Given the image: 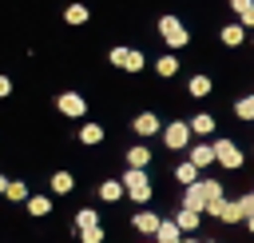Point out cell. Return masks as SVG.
<instances>
[{"label": "cell", "mask_w": 254, "mask_h": 243, "mask_svg": "<svg viewBox=\"0 0 254 243\" xmlns=\"http://www.w3.org/2000/svg\"><path fill=\"white\" fill-rule=\"evenodd\" d=\"M190 131H194V135H210V131H214V116H206V112L194 116V120H190Z\"/></svg>", "instance_id": "20"}, {"label": "cell", "mask_w": 254, "mask_h": 243, "mask_svg": "<svg viewBox=\"0 0 254 243\" xmlns=\"http://www.w3.org/2000/svg\"><path fill=\"white\" fill-rule=\"evenodd\" d=\"M79 143H87V147H91V143H103V127H99V123H83V127H79Z\"/></svg>", "instance_id": "18"}, {"label": "cell", "mask_w": 254, "mask_h": 243, "mask_svg": "<svg viewBox=\"0 0 254 243\" xmlns=\"http://www.w3.org/2000/svg\"><path fill=\"white\" fill-rule=\"evenodd\" d=\"M4 96H12V80H8V76H0V100H4Z\"/></svg>", "instance_id": "30"}, {"label": "cell", "mask_w": 254, "mask_h": 243, "mask_svg": "<svg viewBox=\"0 0 254 243\" xmlns=\"http://www.w3.org/2000/svg\"><path fill=\"white\" fill-rule=\"evenodd\" d=\"M147 163H151V147H143V143H139V147H131V151H127V167L143 171Z\"/></svg>", "instance_id": "13"}, {"label": "cell", "mask_w": 254, "mask_h": 243, "mask_svg": "<svg viewBox=\"0 0 254 243\" xmlns=\"http://www.w3.org/2000/svg\"><path fill=\"white\" fill-rule=\"evenodd\" d=\"M83 227H99V215L91 207H79L75 211V231H83Z\"/></svg>", "instance_id": "23"}, {"label": "cell", "mask_w": 254, "mask_h": 243, "mask_svg": "<svg viewBox=\"0 0 254 243\" xmlns=\"http://www.w3.org/2000/svg\"><path fill=\"white\" fill-rule=\"evenodd\" d=\"M190 163H194V167L218 163V159H214V143H198V147H190Z\"/></svg>", "instance_id": "11"}, {"label": "cell", "mask_w": 254, "mask_h": 243, "mask_svg": "<svg viewBox=\"0 0 254 243\" xmlns=\"http://www.w3.org/2000/svg\"><path fill=\"white\" fill-rule=\"evenodd\" d=\"M159 36H163V40H167V44H171V48H183V44H187V40H190V36H187V28H183V20H179V16H163V20H159Z\"/></svg>", "instance_id": "2"}, {"label": "cell", "mask_w": 254, "mask_h": 243, "mask_svg": "<svg viewBox=\"0 0 254 243\" xmlns=\"http://www.w3.org/2000/svg\"><path fill=\"white\" fill-rule=\"evenodd\" d=\"M175 223H179V231H194V227H198V211H187V207H183V211L175 215Z\"/></svg>", "instance_id": "25"}, {"label": "cell", "mask_w": 254, "mask_h": 243, "mask_svg": "<svg viewBox=\"0 0 254 243\" xmlns=\"http://www.w3.org/2000/svg\"><path fill=\"white\" fill-rule=\"evenodd\" d=\"M71 187H75V175H71V171H56V175H52V191H56V195H67Z\"/></svg>", "instance_id": "17"}, {"label": "cell", "mask_w": 254, "mask_h": 243, "mask_svg": "<svg viewBox=\"0 0 254 243\" xmlns=\"http://www.w3.org/2000/svg\"><path fill=\"white\" fill-rule=\"evenodd\" d=\"M250 195H254V191H250Z\"/></svg>", "instance_id": "34"}, {"label": "cell", "mask_w": 254, "mask_h": 243, "mask_svg": "<svg viewBox=\"0 0 254 243\" xmlns=\"http://www.w3.org/2000/svg\"><path fill=\"white\" fill-rule=\"evenodd\" d=\"M238 24H242V28H254V4H250V8L238 16Z\"/></svg>", "instance_id": "29"}, {"label": "cell", "mask_w": 254, "mask_h": 243, "mask_svg": "<svg viewBox=\"0 0 254 243\" xmlns=\"http://www.w3.org/2000/svg\"><path fill=\"white\" fill-rule=\"evenodd\" d=\"M206 203H210V191H206V179H198L194 187H187V195H183V207L187 211H206Z\"/></svg>", "instance_id": "7"}, {"label": "cell", "mask_w": 254, "mask_h": 243, "mask_svg": "<svg viewBox=\"0 0 254 243\" xmlns=\"http://www.w3.org/2000/svg\"><path fill=\"white\" fill-rule=\"evenodd\" d=\"M175 179H179L183 187H194V183H198V167L187 159V163H179V167H175Z\"/></svg>", "instance_id": "14"}, {"label": "cell", "mask_w": 254, "mask_h": 243, "mask_svg": "<svg viewBox=\"0 0 254 243\" xmlns=\"http://www.w3.org/2000/svg\"><path fill=\"white\" fill-rule=\"evenodd\" d=\"M123 187H127V195H131L135 203H147V199H151V179H147V171H135V167H127V175H123Z\"/></svg>", "instance_id": "1"}, {"label": "cell", "mask_w": 254, "mask_h": 243, "mask_svg": "<svg viewBox=\"0 0 254 243\" xmlns=\"http://www.w3.org/2000/svg\"><path fill=\"white\" fill-rule=\"evenodd\" d=\"M56 108H60L64 116H71V120H79V116L87 112V100H83L79 92H60V96H56Z\"/></svg>", "instance_id": "5"}, {"label": "cell", "mask_w": 254, "mask_h": 243, "mask_svg": "<svg viewBox=\"0 0 254 243\" xmlns=\"http://www.w3.org/2000/svg\"><path fill=\"white\" fill-rule=\"evenodd\" d=\"M135 231H143V235H159V227H163V219L155 215V211H135Z\"/></svg>", "instance_id": "8"}, {"label": "cell", "mask_w": 254, "mask_h": 243, "mask_svg": "<svg viewBox=\"0 0 254 243\" xmlns=\"http://www.w3.org/2000/svg\"><path fill=\"white\" fill-rule=\"evenodd\" d=\"M64 20L67 24H87V4H67L64 8Z\"/></svg>", "instance_id": "19"}, {"label": "cell", "mask_w": 254, "mask_h": 243, "mask_svg": "<svg viewBox=\"0 0 254 243\" xmlns=\"http://www.w3.org/2000/svg\"><path fill=\"white\" fill-rule=\"evenodd\" d=\"M111 64L123 72H143V52L135 48H111Z\"/></svg>", "instance_id": "4"}, {"label": "cell", "mask_w": 254, "mask_h": 243, "mask_svg": "<svg viewBox=\"0 0 254 243\" xmlns=\"http://www.w3.org/2000/svg\"><path fill=\"white\" fill-rule=\"evenodd\" d=\"M210 76H190V84H187V92L194 96V100H202V96H210Z\"/></svg>", "instance_id": "16"}, {"label": "cell", "mask_w": 254, "mask_h": 243, "mask_svg": "<svg viewBox=\"0 0 254 243\" xmlns=\"http://www.w3.org/2000/svg\"><path fill=\"white\" fill-rule=\"evenodd\" d=\"M28 211H32L36 219H44V215L52 211V199H48V195H32V199H28Z\"/></svg>", "instance_id": "22"}, {"label": "cell", "mask_w": 254, "mask_h": 243, "mask_svg": "<svg viewBox=\"0 0 254 243\" xmlns=\"http://www.w3.org/2000/svg\"><path fill=\"white\" fill-rule=\"evenodd\" d=\"M246 227H250V231H254V215H250V219H246Z\"/></svg>", "instance_id": "32"}, {"label": "cell", "mask_w": 254, "mask_h": 243, "mask_svg": "<svg viewBox=\"0 0 254 243\" xmlns=\"http://www.w3.org/2000/svg\"><path fill=\"white\" fill-rule=\"evenodd\" d=\"M8 183H12V179H4V175H0V195H8Z\"/></svg>", "instance_id": "31"}, {"label": "cell", "mask_w": 254, "mask_h": 243, "mask_svg": "<svg viewBox=\"0 0 254 243\" xmlns=\"http://www.w3.org/2000/svg\"><path fill=\"white\" fill-rule=\"evenodd\" d=\"M131 127H135V131H139L143 139H147V135H155V131H163V127H159V116H155V112H139Z\"/></svg>", "instance_id": "9"}, {"label": "cell", "mask_w": 254, "mask_h": 243, "mask_svg": "<svg viewBox=\"0 0 254 243\" xmlns=\"http://www.w3.org/2000/svg\"><path fill=\"white\" fill-rule=\"evenodd\" d=\"M238 219H246L242 207H238V199H226V207H222V223H238Z\"/></svg>", "instance_id": "26"}, {"label": "cell", "mask_w": 254, "mask_h": 243, "mask_svg": "<svg viewBox=\"0 0 254 243\" xmlns=\"http://www.w3.org/2000/svg\"><path fill=\"white\" fill-rule=\"evenodd\" d=\"M234 116H238V120H254V96H242V100L234 104Z\"/></svg>", "instance_id": "27"}, {"label": "cell", "mask_w": 254, "mask_h": 243, "mask_svg": "<svg viewBox=\"0 0 254 243\" xmlns=\"http://www.w3.org/2000/svg\"><path fill=\"white\" fill-rule=\"evenodd\" d=\"M183 243H198V239H183Z\"/></svg>", "instance_id": "33"}, {"label": "cell", "mask_w": 254, "mask_h": 243, "mask_svg": "<svg viewBox=\"0 0 254 243\" xmlns=\"http://www.w3.org/2000/svg\"><path fill=\"white\" fill-rule=\"evenodd\" d=\"M8 199H12V203H28V199H32V191H28V183H20V179H12V183H8Z\"/></svg>", "instance_id": "21"}, {"label": "cell", "mask_w": 254, "mask_h": 243, "mask_svg": "<svg viewBox=\"0 0 254 243\" xmlns=\"http://www.w3.org/2000/svg\"><path fill=\"white\" fill-rule=\"evenodd\" d=\"M214 159H218L222 167H230V171H238V167H242V151H238L230 139H214Z\"/></svg>", "instance_id": "6"}, {"label": "cell", "mask_w": 254, "mask_h": 243, "mask_svg": "<svg viewBox=\"0 0 254 243\" xmlns=\"http://www.w3.org/2000/svg\"><path fill=\"white\" fill-rule=\"evenodd\" d=\"M123 195H127L123 179H103V183H99V199H103V203H115V199H123Z\"/></svg>", "instance_id": "10"}, {"label": "cell", "mask_w": 254, "mask_h": 243, "mask_svg": "<svg viewBox=\"0 0 254 243\" xmlns=\"http://www.w3.org/2000/svg\"><path fill=\"white\" fill-rule=\"evenodd\" d=\"M242 40H246V28H242V24H226V28H222V44H226V48H238Z\"/></svg>", "instance_id": "15"}, {"label": "cell", "mask_w": 254, "mask_h": 243, "mask_svg": "<svg viewBox=\"0 0 254 243\" xmlns=\"http://www.w3.org/2000/svg\"><path fill=\"white\" fill-rule=\"evenodd\" d=\"M163 143H167L171 151H183V147L190 143V123H183V120L167 123V127H163Z\"/></svg>", "instance_id": "3"}, {"label": "cell", "mask_w": 254, "mask_h": 243, "mask_svg": "<svg viewBox=\"0 0 254 243\" xmlns=\"http://www.w3.org/2000/svg\"><path fill=\"white\" fill-rule=\"evenodd\" d=\"M75 235H79V243H103V227H83Z\"/></svg>", "instance_id": "28"}, {"label": "cell", "mask_w": 254, "mask_h": 243, "mask_svg": "<svg viewBox=\"0 0 254 243\" xmlns=\"http://www.w3.org/2000/svg\"><path fill=\"white\" fill-rule=\"evenodd\" d=\"M155 243H183V231H179V223H175V219H163V227H159Z\"/></svg>", "instance_id": "12"}, {"label": "cell", "mask_w": 254, "mask_h": 243, "mask_svg": "<svg viewBox=\"0 0 254 243\" xmlns=\"http://www.w3.org/2000/svg\"><path fill=\"white\" fill-rule=\"evenodd\" d=\"M155 72H159V76H175V72H179V60L167 52V56H159V60H155Z\"/></svg>", "instance_id": "24"}]
</instances>
